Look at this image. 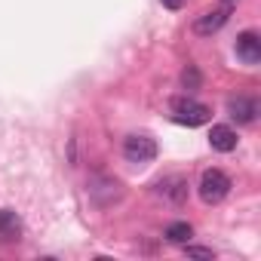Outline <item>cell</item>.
<instances>
[{
	"instance_id": "52a82bcc",
	"label": "cell",
	"mask_w": 261,
	"mask_h": 261,
	"mask_svg": "<svg viewBox=\"0 0 261 261\" xmlns=\"http://www.w3.org/2000/svg\"><path fill=\"white\" fill-rule=\"evenodd\" d=\"M19 237H22V218L13 209H0V240L16 243Z\"/></svg>"
},
{
	"instance_id": "277c9868",
	"label": "cell",
	"mask_w": 261,
	"mask_h": 261,
	"mask_svg": "<svg viewBox=\"0 0 261 261\" xmlns=\"http://www.w3.org/2000/svg\"><path fill=\"white\" fill-rule=\"evenodd\" d=\"M227 16H230V7H221V10H209V13H203V16L194 22V31H197L200 37H209V34H215L218 28H224Z\"/></svg>"
},
{
	"instance_id": "8992f818",
	"label": "cell",
	"mask_w": 261,
	"mask_h": 261,
	"mask_svg": "<svg viewBox=\"0 0 261 261\" xmlns=\"http://www.w3.org/2000/svg\"><path fill=\"white\" fill-rule=\"evenodd\" d=\"M227 114H230L237 123L249 126V123H255V117H258V101H255V98H246V95H237V98L227 101Z\"/></svg>"
},
{
	"instance_id": "9c48e42d",
	"label": "cell",
	"mask_w": 261,
	"mask_h": 261,
	"mask_svg": "<svg viewBox=\"0 0 261 261\" xmlns=\"http://www.w3.org/2000/svg\"><path fill=\"white\" fill-rule=\"evenodd\" d=\"M160 188H163V194H166L175 206L185 203V197H188V181H185V178H169V181L160 185Z\"/></svg>"
},
{
	"instance_id": "7c38bea8",
	"label": "cell",
	"mask_w": 261,
	"mask_h": 261,
	"mask_svg": "<svg viewBox=\"0 0 261 261\" xmlns=\"http://www.w3.org/2000/svg\"><path fill=\"white\" fill-rule=\"evenodd\" d=\"M185 255L188 258H200V261H212L215 252L212 249H203V246H185Z\"/></svg>"
},
{
	"instance_id": "6da1fadb",
	"label": "cell",
	"mask_w": 261,
	"mask_h": 261,
	"mask_svg": "<svg viewBox=\"0 0 261 261\" xmlns=\"http://www.w3.org/2000/svg\"><path fill=\"white\" fill-rule=\"evenodd\" d=\"M212 117V111L203 105V101H194V98H172V120L181 123V126H200Z\"/></svg>"
},
{
	"instance_id": "4fadbf2b",
	"label": "cell",
	"mask_w": 261,
	"mask_h": 261,
	"mask_svg": "<svg viewBox=\"0 0 261 261\" xmlns=\"http://www.w3.org/2000/svg\"><path fill=\"white\" fill-rule=\"evenodd\" d=\"M163 7H169V10H181V0H160Z\"/></svg>"
},
{
	"instance_id": "7a4b0ae2",
	"label": "cell",
	"mask_w": 261,
	"mask_h": 261,
	"mask_svg": "<svg viewBox=\"0 0 261 261\" xmlns=\"http://www.w3.org/2000/svg\"><path fill=\"white\" fill-rule=\"evenodd\" d=\"M227 194H230V178H227L221 169H206L203 178H200V197H203V203L215 206V203H221Z\"/></svg>"
},
{
	"instance_id": "5bb4252c",
	"label": "cell",
	"mask_w": 261,
	"mask_h": 261,
	"mask_svg": "<svg viewBox=\"0 0 261 261\" xmlns=\"http://www.w3.org/2000/svg\"><path fill=\"white\" fill-rule=\"evenodd\" d=\"M224 7H233V0H224Z\"/></svg>"
},
{
	"instance_id": "ba28073f",
	"label": "cell",
	"mask_w": 261,
	"mask_h": 261,
	"mask_svg": "<svg viewBox=\"0 0 261 261\" xmlns=\"http://www.w3.org/2000/svg\"><path fill=\"white\" fill-rule=\"evenodd\" d=\"M209 145L221 154H230L237 148V133L230 126H212V133H209Z\"/></svg>"
},
{
	"instance_id": "3957f363",
	"label": "cell",
	"mask_w": 261,
	"mask_h": 261,
	"mask_svg": "<svg viewBox=\"0 0 261 261\" xmlns=\"http://www.w3.org/2000/svg\"><path fill=\"white\" fill-rule=\"evenodd\" d=\"M123 157L129 163H151L157 157V142L151 136H129L123 142Z\"/></svg>"
},
{
	"instance_id": "8fae6325",
	"label": "cell",
	"mask_w": 261,
	"mask_h": 261,
	"mask_svg": "<svg viewBox=\"0 0 261 261\" xmlns=\"http://www.w3.org/2000/svg\"><path fill=\"white\" fill-rule=\"evenodd\" d=\"M181 83H185V89H200V71L194 65H188L181 71Z\"/></svg>"
},
{
	"instance_id": "30bf717a",
	"label": "cell",
	"mask_w": 261,
	"mask_h": 261,
	"mask_svg": "<svg viewBox=\"0 0 261 261\" xmlns=\"http://www.w3.org/2000/svg\"><path fill=\"white\" fill-rule=\"evenodd\" d=\"M191 237H194V227H191L188 221H175V224L166 227V240H169V243H188Z\"/></svg>"
},
{
	"instance_id": "5b68a950",
	"label": "cell",
	"mask_w": 261,
	"mask_h": 261,
	"mask_svg": "<svg viewBox=\"0 0 261 261\" xmlns=\"http://www.w3.org/2000/svg\"><path fill=\"white\" fill-rule=\"evenodd\" d=\"M237 56L246 62V65H258L261 62V37L255 31H243L237 37Z\"/></svg>"
}]
</instances>
